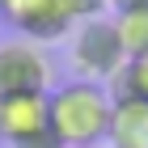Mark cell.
Masks as SVG:
<instances>
[{
    "instance_id": "3957f363",
    "label": "cell",
    "mask_w": 148,
    "mask_h": 148,
    "mask_svg": "<svg viewBox=\"0 0 148 148\" xmlns=\"http://www.w3.org/2000/svg\"><path fill=\"white\" fill-rule=\"evenodd\" d=\"M89 13L85 0H0V17L30 38H59Z\"/></svg>"
},
{
    "instance_id": "277c9868",
    "label": "cell",
    "mask_w": 148,
    "mask_h": 148,
    "mask_svg": "<svg viewBox=\"0 0 148 148\" xmlns=\"http://www.w3.org/2000/svg\"><path fill=\"white\" fill-rule=\"evenodd\" d=\"M51 64L34 42H0V97L13 93H47Z\"/></svg>"
},
{
    "instance_id": "30bf717a",
    "label": "cell",
    "mask_w": 148,
    "mask_h": 148,
    "mask_svg": "<svg viewBox=\"0 0 148 148\" xmlns=\"http://www.w3.org/2000/svg\"><path fill=\"white\" fill-rule=\"evenodd\" d=\"M21 148H64V144H59V140L51 136V131H47V136H38V140H30V144H21Z\"/></svg>"
},
{
    "instance_id": "7c38bea8",
    "label": "cell",
    "mask_w": 148,
    "mask_h": 148,
    "mask_svg": "<svg viewBox=\"0 0 148 148\" xmlns=\"http://www.w3.org/2000/svg\"><path fill=\"white\" fill-rule=\"evenodd\" d=\"M85 4H97V0H85Z\"/></svg>"
},
{
    "instance_id": "5b68a950",
    "label": "cell",
    "mask_w": 148,
    "mask_h": 148,
    "mask_svg": "<svg viewBox=\"0 0 148 148\" xmlns=\"http://www.w3.org/2000/svg\"><path fill=\"white\" fill-rule=\"evenodd\" d=\"M51 131V110H47V93H13L0 97V140L9 148H21L30 140Z\"/></svg>"
},
{
    "instance_id": "8992f818",
    "label": "cell",
    "mask_w": 148,
    "mask_h": 148,
    "mask_svg": "<svg viewBox=\"0 0 148 148\" xmlns=\"http://www.w3.org/2000/svg\"><path fill=\"white\" fill-rule=\"evenodd\" d=\"M110 148H148V102L136 97H114V114H110Z\"/></svg>"
},
{
    "instance_id": "6da1fadb",
    "label": "cell",
    "mask_w": 148,
    "mask_h": 148,
    "mask_svg": "<svg viewBox=\"0 0 148 148\" xmlns=\"http://www.w3.org/2000/svg\"><path fill=\"white\" fill-rule=\"evenodd\" d=\"M47 110H51V136L64 148H93L110 136L114 93L97 80H68L55 93H47Z\"/></svg>"
},
{
    "instance_id": "ba28073f",
    "label": "cell",
    "mask_w": 148,
    "mask_h": 148,
    "mask_svg": "<svg viewBox=\"0 0 148 148\" xmlns=\"http://www.w3.org/2000/svg\"><path fill=\"white\" fill-rule=\"evenodd\" d=\"M114 30H119V42H123L127 59H131V55H144V51H148V9H136V13H114Z\"/></svg>"
},
{
    "instance_id": "52a82bcc",
    "label": "cell",
    "mask_w": 148,
    "mask_h": 148,
    "mask_svg": "<svg viewBox=\"0 0 148 148\" xmlns=\"http://www.w3.org/2000/svg\"><path fill=\"white\" fill-rule=\"evenodd\" d=\"M114 97H136V102H148V51L144 55H131L123 64V72L110 80Z\"/></svg>"
},
{
    "instance_id": "7a4b0ae2",
    "label": "cell",
    "mask_w": 148,
    "mask_h": 148,
    "mask_svg": "<svg viewBox=\"0 0 148 148\" xmlns=\"http://www.w3.org/2000/svg\"><path fill=\"white\" fill-rule=\"evenodd\" d=\"M72 64H76L80 80H114L127 64V51L119 42V30H114V17H80L76 21V38H72Z\"/></svg>"
},
{
    "instance_id": "9c48e42d",
    "label": "cell",
    "mask_w": 148,
    "mask_h": 148,
    "mask_svg": "<svg viewBox=\"0 0 148 148\" xmlns=\"http://www.w3.org/2000/svg\"><path fill=\"white\" fill-rule=\"evenodd\" d=\"M114 13H136V9H148V0H110Z\"/></svg>"
},
{
    "instance_id": "8fae6325",
    "label": "cell",
    "mask_w": 148,
    "mask_h": 148,
    "mask_svg": "<svg viewBox=\"0 0 148 148\" xmlns=\"http://www.w3.org/2000/svg\"><path fill=\"white\" fill-rule=\"evenodd\" d=\"M93 148H110V144H93Z\"/></svg>"
}]
</instances>
